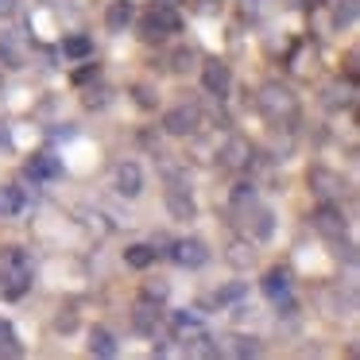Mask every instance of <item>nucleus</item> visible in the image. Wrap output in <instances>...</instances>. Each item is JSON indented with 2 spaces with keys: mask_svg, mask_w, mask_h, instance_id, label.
<instances>
[{
  "mask_svg": "<svg viewBox=\"0 0 360 360\" xmlns=\"http://www.w3.org/2000/svg\"><path fill=\"white\" fill-rule=\"evenodd\" d=\"M32 283H35V267L24 248L12 244V248L0 252V295L16 302V298H24L32 290Z\"/></svg>",
  "mask_w": 360,
  "mask_h": 360,
  "instance_id": "f257e3e1",
  "label": "nucleus"
},
{
  "mask_svg": "<svg viewBox=\"0 0 360 360\" xmlns=\"http://www.w3.org/2000/svg\"><path fill=\"white\" fill-rule=\"evenodd\" d=\"M179 32H182V20H179V12H174V4H163V0H159V4H151L140 16V39L143 43H167Z\"/></svg>",
  "mask_w": 360,
  "mask_h": 360,
  "instance_id": "f03ea898",
  "label": "nucleus"
},
{
  "mask_svg": "<svg viewBox=\"0 0 360 360\" xmlns=\"http://www.w3.org/2000/svg\"><path fill=\"white\" fill-rule=\"evenodd\" d=\"M202 128V109L198 105H174L163 112V132L167 136H194Z\"/></svg>",
  "mask_w": 360,
  "mask_h": 360,
  "instance_id": "7ed1b4c3",
  "label": "nucleus"
},
{
  "mask_svg": "<svg viewBox=\"0 0 360 360\" xmlns=\"http://www.w3.org/2000/svg\"><path fill=\"white\" fill-rule=\"evenodd\" d=\"M310 221L321 236H329V240H341L345 229H349V221H345V213H341V202H318V210H314Z\"/></svg>",
  "mask_w": 360,
  "mask_h": 360,
  "instance_id": "20e7f679",
  "label": "nucleus"
},
{
  "mask_svg": "<svg viewBox=\"0 0 360 360\" xmlns=\"http://www.w3.org/2000/svg\"><path fill=\"white\" fill-rule=\"evenodd\" d=\"M310 190L318 194V202H341L349 194V182L337 171H326V167H314L310 171Z\"/></svg>",
  "mask_w": 360,
  "mask_h": 360,
  "instance_id": "39448f33",
  "label": "nucleus"
},
{
  "mask_svg": "<svg viewBox=\"0 0 360 360\" xmlns=\"http://www.w3.org/2000/svg\"><path fill=\"white\" fill-rule=\"evenodd\" d=\"M202 86H205L210 97L225 101V97L233 94V70H229L221 58H210V63H202Z\"/></svg>",
  "mask_w": 360,
  "mask_h": 360,
  "instance_id": "423d86ee",
  "label": "nucleus"
},
{
  "mask_svg": "<svg viewBox=\"0 0 360 360\" xmlns=\"http://www.w3.org/2000/svg\"><path fill=\"white\" fill-rule=\"evenodd\" d=\"M171 259H174L179 267L198 271V267L210 264V248H205V240H198V236H186V240H174V244H171Z\"/></svg>",
  "mask_w": 360,
  "mask_h": 360,
  "instance_id": "0eeeda50",
  "label": "nucleus"
},
{
  "mask_svg": "<svg viewBox=\"0 0 360 360\" xmlns=\"http://www.w3.org/2000/svg\"><path fill=\"white\" fill-rule=\"evenodd\" d=\"M0 66H8V70H24L27 66V47L20 32H0Z\"/></svg>",
  "mask_w": 360,
  "mask_h": 360,
  "instance_id": "6e6552de",
  "label": "nucleus"
},
{
  "mask_svg": "<svg viewBox=\"0 0 360 360\" xmlns=\"http://www.w3.org/2000/svg\"><path fill=\"white\" fill-rule=\"evenodd\" d=\"M112 190H117L120 198H140L143 194V171H140V163H120L117 167V174H112Z\"/></svg>",
  "mask_w": 360,
  "mask_h": 360,
  "instance_id": "1a4fd4ad",
  "label": "nucleus"
},
{
  "mask_svg": "<svg viewBox=\"0 0 360 360\" xmlns=\"http://www.w3.org/2000/svg\"><path fill=\"white\" fill-rule=\"evenodd\" d=\"M24 174L32 182H55V179H63V163H58V155H51V151H39V155H32L24 163Z\"/></svg>",
  "mask_w": 360,
  "mask_h": 360,
  "instance_id": "9d476101",
  "label": "nucleus"
},
{
  "mask_svg": "<svg viewBox=\"0 0 360 360\" xmlns=\"http://www.w3.org/2000/svg\"><path fill=\"white\" fill-rule=\"evenodd\" d=\"M132 326L140 329L143 337H155V329L163 326V306L151 302V298H140V302H136V310H132Z\"/></svg>",
  "mask_w": 360,
  "mask_h": 360,
  "instance_id": "9b49d317",
  "label": "nucleus"
},
{
  "mask_svg": "<svg viewBox=\"0 0 360 360\" xmlns=\"http://www.w3.org/2000/svg\"><path fill=\"white\" fill-rule=\"evenodd\" d=\"M217 163L225 167V171H240V167H248V159H252V148H248V140L244 136H229V143L217 151Z\"/></svg>",
  "mask_w": 360,
  "mask_h": 360,
  "instance_id": "f8f14e48",
  "label": "nucleus"
},
{
  "mask_svg": "<svg viewBox=\"0 0 360 360\" xmlns=\"http://www.w3.org/2000/svg\"><path fill=\"white\" fill-rule=\"evenodd\" d=\"M167 213H171L174 221L198 217V205H194V198H190L186 186H171V190H167Z\"/></svg>",
  "mask_w": 360,
  "mask_h": 360,
  "instance_id": "ddd939ff",
  "label": "nucleus"
},
{
  "mask_svg": "<svg viewBox=\"0 0 360 360\" xmlns=\"http://www.w3.org/2000/svg\"><path fill=\"white\" fill-rule=\"evenodd\" d=\"M264 295L271 298L275 306L290 302V271H287V267H271V271L264 275Z\"/></svg>",
  "mask_w": 360,
  "mask_h": 360,
  "instance_id": "4468645a",
  "label": "nucleus"
},
{
  "mask_svg": "<svg viewBox=\"0 0 360 360\" xmlns=\"http://www.w3.org/2000/svg\"><path fill=\"white\" fill-rule=\"evenodd\" d=\"M132 20H136V4H132V0H112L109 12H105V27H109L112 35L128 32V27H132Z\"/></svg>",
  "mask_w": 360,
  "mask_h": 360,
  "instance_id": "2eb2a0df",
  "label": "nucleus"
},
{
  "mask_svg": "<svg viewBox=\"0 0 360 360\" xmlns=\"http://www.w3.org/2000/svg\"><path fill=\"white\" fill-rule=\"evenodd\" d=\"M27 190L24 186H0V217H20V213H27Z\"/></svg>",
  "mask_w": 360,
  "mask_h": 360,
  "instance_id": "dca6fc26",
  "label": "nucleus"
},
{
  "mask_svg": "<svg viewBox=\"0 0 360 360\" xmlns=\"http://www.w3.org/2000/svg\"><path fill=\"white\" fill-rule=\"evenodd\" d=\"M182 352H186V356H221V345L213 341L210 333L194 329L190 337H182Z\"/></svg>",
  "mask_w": 360,
  "mask_h": 360,
  "instance_id": "f3484780",
  "label": "nucleus"
},
{
  "mask_svg": "<svg viewBox=\"0 0 360 360\" xmlns=\"http://www.w3.org/2000/svg\"><path fill=\"white\" fill-rule=\"evenodd\" d=\"M259 101H264V109L271 112V117H275V112H287V117L295 112V97H290L287 86H267Z\"/></svg>",
  "mask_w": 360,
  "mask_h": 360,
  "instance_id": "a211bd4d",
  "label": "nucleus"
},
{
  "mask_svg": "<svg viewBox=\"0 0 360 360\" xmlns=\"http://www.w3.org/2000/svg\"><path fill=\"white\" fill-rule=\"evenodd\" d=\"M63 58H70V63L94 58V39H89V35H66L63 39Z\"/></svg>",
  "mask_w": 360,
  "mask_h": 360,
  "instance_id": "6ab92c4d",
  "label": "nucleus"
},
{
  "mask_svg": "<svg viewBox=\"0 0 360 360\" xmlns=\"http://www.w3.org/2000/svg\"><path fill=\"white\" fill-rule=\"evenodd\" d=\"M155 259H159V248H155V244H128V248H124V264L136 267V271L151 267Z\"/></svg>",
  "mask_w": 360,
  "mask_h": 360,
  "instance_id": "aec40b11",
  "label": "nucleus"
},
{
  "mask_svg": "<svg viewBox=\"0 0 360 360\" xmlns=\"http://www.w3.org/2000/svg\"><path fill=\"white\" fill-rule=\"evenodd\" d=\"M89 352L94 356H117V337H112V329H105V326L89 329Z\"/></svg>",
  "mask_w": 360,
  "mask_h": 360,
  "instance_id": "412c9836",
  "label": "nucleus"
},
{
  "mask_svg": "<svg viewBox=\"0 0 360 360\" xmlns=\"http://www.w3.org/2000/svg\"><path fill=\"white\" fill-rule=\"evenodd\" d=\"M229 345H221V356H259V341L256 337H244V333H236V337H225Z\"/></svg>",
  "mask_w": 360,
  "mask_h": 360,
  "instance_id": "4be33fe9",
  "label": "nucleus"
},
{
  "mask_svg": "<svg viewBox=\"0 0 360 360\" xmlns=\"http://www.w3.org/2000/svg\"><path fill=\"white\" fill-rule=\"evenodd\" d=\"M20 352H24V345L16 337V326L8 318H0V356H20Z\"/></svg>",
  "mask_w": 360,
  "mask_h": 360,
  "instance_id": "5701e85b",
  "label": "nucleus"
},
{
  "mask_svg": "<svg viewBox=\"0 0 360 360\" xmlns=\"http://www.w3.org/2000/svg\"><path fill=\"white\" fill-rule=\"evenodd\" d=\"M171 70L174 74H194L198 70V51L194 47H179L171 55Z\"/></svg>",
  "mask_w": 360,
  "mask_h": 360,
  "instance_id": "b1692460",
  "label": "nucleus"
},
{
  "mask_svg": "<svg viewBox=\"0 0 360 360\" xmlns=\"http://www.w3.org/2000/svg\"><path fill=\"white\" fill-rule=\"evenodd\" d=\"M229 202L236 205V210H244V205H256V182L252 179H240L233 186V194H229Z\"/></svg>",
  "mask_w": 360,
  "mask_h": 360,
  "instance_id": "393cba45",
  "label": "nucleus"
},
{
  "mask_svg": "<svg viewBox=\"0 0 360 360\" xmlns=\"http://www.w3.org/2000/svg\"><path fill=\"white\" fill-rule=\"evenodd\" d=\"M244 295H248V283H229V287H221L217 295H213V302L225 306V302H236V298H244Z\"/></svg>",
  "mask_w": 360,
  "mask_h": 360,
  "instance_id": "a878e982",
  "label": "nucleus"
},
{
  "mask_svg": "<svg viewBox=\"0 0 360 360\" xmlns=\"http://www.w3.org/2000/svg\"><path fill=\"white\" fill-rule=\"evenodd\" d=\"M174 329L179 333H194V329H202V318L198 314H174Z\"/></svg>",
  "mask_w": 360,
  "mask_h": 360,
  "instance_id": "bb28decb",
  "label": "nucleus"
},
{
  "mask_svg": "<svg viewBox=\"0 0 360 360\" xmlns=\"http://www.w3.org/2000/svg\"><path fill=\"white\" fill-rule=\"evenodd\" d=\"M229 259H233L236 267H248V264H252V248H248V244H233V252H229Z\"/></svg>",
  "mask_w": 360,
  "mask_h": 360,
  "instance_id": "cd10ccee",
  "label": "nucleus"
},
{
  "mask_svg": "<svg viewBox=\"0 0 360 360\" xmlns=\"http://www.w3.org/2000/svg\"><path fill=\"white\" fill-rule=\"evenodd\" d=\"M256 236H259V240H267V236H271V213H267V210L256 213Z\"/></svg>",
  "mask_w": 360,
  "mask_h": 360,
  "instance_id": "c85d7f7f",
  "label": "nucleus"
},
{
  "mask_svg": "<svg viewBox=\"0 0 360 360\" xmlns=\"http://www.w3.org/2000/svg\"><path fill=\"white\" fill-rule=\"evenodd\" d=\"M55 326L63 329V333H70V329L78 326V314H74V306H66V314H58V318H55Z\"/></svg>",
  "mask_w": 360,
  "mask_h": 360,
  "instance_id": "c756f323",
  "label": "nucleus"
},
{
  "mask_svg": "<svg viewBox=\"0 0 360 360\" xmlns=\"http://www.w3.org/2000/svg\"><path fill=\"white\" fill-rule=\"evenodd\" d=\"M352 16H356V0H345V8L337 4V27H341V24H352Z\"/></svg>",
  "mask_w": 360,
  "mask_h": 360,
  "instance_id": "7c9ffc66",
  "label": "nucleus"
},
{
  "mask_svg": "<svg viewBox=\"0 0 360 360\" xmlns=\"http://www.w3.org/2000/svg\"><path fill=\"white\" fill-rule=\"evenodd\" d=\"M86 105H89V109H101V105H109V89H89V94H86Z\"/></svg>",
  "mask_w": 360,
  "mask_h": 360,
  "instance_id": "2f4dec72",
  "label": "nucleus"
},
{
  "mask_svg": "<svg viewBox=\"0 0 360 360\" xmlns=\"http://www.w3.org/2000/svg\"><path fill=\"white\" fill-rule=\"evenodd\" d=\"M143 298H167V283L159 279V283H148L143 287Z\"/></svg>",
  "mask_w": 360,
  "mask_h": 360,
  "instance_id": "473e14b6",
  "label": "nucleus"
},
{
  "mask_svg": "<svg viewBox=\"0 0 360 360\" xmlns=\"http://www.w3.org/2000/svg\"><path fill=\"white\" fill-rule=\"evenodd\" d=\"M16 8H20V0H0V24L16 16Z\"/></svg>",
  "mask_w": 360,
  "mask_h": 360,
  "instance_id": "72a5a7b5",
  "label": "nucleus"
},
{
  "mask_svg": "<svg viewBox=\"0 0 360 360\" xmlns=\"http://www.w3.org/2000/svg\"><path fill=\"white\" fill-rule=\"evenodd\" d=\"M0 148H4V151H12V148H16V140H12L8 124H0Z\"/></svg>",
  "mask_w": 360,
  "mask_h": 360,
  "instance_id": "f704fd0d",
  "label": "nucleus"
},
{
  "mask_svg": "<svg viewBox=\"0 0 360 360\" xmlns=\"http://www.w3.org/2000/svg\"><path fill=\"white\" fill-rule=\"evenodd\" d=\"M198 12H205V16H210V12H221V0H198Z\"/></svg>",
  "mask_w": 360,
  "mask_h": 360,
  "instance_id": "c9c22d12",
  "label": "nucleus"
},
{
  "mask_svg": "<svg viewBox=\"0 0 360 360\" xmlns=\"http://www.w3.org/2000/svg\"><path fill=\"white\" fill-rule=\"evenodd\" d=\"M0 97H4V82H0Z\"/></svg>",
  "mask_w": 360,
  "mask_h": 360,
  "instance_id": "e433bc0d",
  "label": "nucleus"
}]
</instances>
